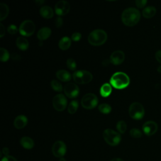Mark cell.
Listing matches in <instances>:
<instances>
[{"instance_id": "cell-23", "label": "cell", "mask_w": 161, "mask_h": 161, "mask_svg": "<svg viewBox=\"0 0 161 161\" xmlns=\"http://www.w3.org/2000/svg\"><path fill=\"white\" fill-rule=\"evenodd\" d=\"M112 92V87L110 84L104 83L100 88V94L103 97H108Z\"/></svg>"}, {"instance_id": "cell-38", "label": "cell", "mask_w": 161, "mask_h": 161, "mask_svg": "<svg viewBox=\"0 0 161 161\" xmlns=\"http://www.w3.org/2000/svg\"><path fill=\"white\" fill-rule=\"evenodd\" d=\"M155 58L161 64V50H158L155 53Z\"/></svg>"}, {"instance_id": "cell-34", "label": "cell", "mask_w": 161, "mask_h": 161, "mask_svg": "<svg viewBox=\"0 0 161 161\" xmlns=\"http://www.w3.org/2000/svg\"><path fill=\"white\" fill-rule=\"evenodd\" d=\"M147 0H136L135 1V4H136V6L139 8H143L146 4H147Z\"/></svg>"}, {"instance_id": "cell-24", "label": "cell", "mask_w": 161, "mask_h": 161, "mask_svg": "<svg viewBox=\"0 0 161 161\" xmlns=\"http://www.w3.org/2000/svg\"><path fill=\"white\" fill-rule=\"evenodd\" d=\"M9 12V7L4 3L0 4V20H4L8 15Z\"/></svg>"}, {"instance_id": "cell-1", "label": "cell", "mask_w": 161, "mask_h": 161, "mask_svg": "<svg viewBox=\"0 0 161 161\" xmlns=\"http://www.w3.org/2000/svg\"><path fill=\"white\" fill-rule=\"evenodd\" d=\"M140 18V12L135 8H128L121 14L122 22L128 26L136 25L139 22Z\"/></svg>"}, {"instance_id": "cell-26", "label": "cell", "mask_w": 161, "mask_h": 161, "mask_svg": "<svg viewBox=\"0 0 161 161\" xmlns=\"http://www.w3.org/2000/svg\"><path fill=\"white\" fill-rule=\"evenodd\" d=\"M9 53L6 49L4 48H0V60L1 62H7L9 60Z\"/></svg>"}, {"instance_id": "cell-9", "label": "cell", "mask_w": 161, "mask_h": 161, "mask_svg": "<svg viewBox=\"0 0 161 161\" xmlns=\"http://www.w3.org/2000/svg\"><path fill=\"white\" fill-rule=\"evenodd\" d=\"M52 104L54 109L58 111H63L67 106V100L62 94H58L53 98Z\"/></svg>"}, {"instance_id": "cell-17", "label": "cell", "mask_w": 161, "mask_h": 161, "mask_svg": "<svg viewBox=\"0 0 161 161\" xmlns=\"http://www.w3.org/2000/svg\"><path fill=\"white\" fill-rule=\"evenodd\" d=\"M51 29L48 27H43L40 28L37 33V38L40 41L47 40L51 35Z\"/></svg>"}, {"instance_id": "cell-16", "label": "cell", "mask_w": 161, "mask_h": 161, "mask_svg": "<svg viewBox=\"0 0 161 161\" xmlns=\"http://www.w3.org/2000/svg\"><path fill=\"white\" fill-rule=\"evenodd\" d=\"M40 14L44 18L50 19L53 16V9L49 6H43L40 9Z\"/></svg>"}, {"instance_id": "cell-6", "label": "cell", "mask_w": 161, "mask_h": 161, "mask_svg": "<svg viewBox=\"0 0 161 161\" xmlns=\"http://www.w3.org/2000/svg\"><path fill=\"white\" fill-rule=\"evenodd\" d=\"M73 79L77 84H87L92 80V75L87 70H76L73 74Z\"/></svg>"}, {"instance_id": "cell-25", "label": "cell", "mask_w": 161, "mask_h": 161, "mask_svg": "<svg viewBox=\"0 0 161 161\" xmlns=\"http://www.w3.org/2000/svg\"><path fill=\"white\" fill-rule=\"evenodd\" d=\"M78 106H79V103L76 100L72 101L68 106V112L70 114H74L77 111L78 109Z\"/></svg>"}, {"instance_id": "cell-7", "label": "cell", "mask_w": 161, "mask_h": 161, "mask_svg": "<svg viewBox=\"0 0 161 161\" xmlns=\"http://www.w3.org/2000/svg\"><path fill=\"white\" fill-rule=\"evenodd\" d=\"M98 104V98L93 93H87L85 94L81 99L82 106L87 109L94 108Z\"/></svg>"}, {"instance_id": "cell-42", "label": "cell", "mask_w": 161, "mask_h": 161, "mask_svg": "<svg viewBox=\"0 0 161 161\" xmlns=\"http://www.w3.org/2000/svg\"><path fill=\"white\" fill-rule=\"evenodd\" d=\"M36 3H39V4H38V5H40V4H43V3H44V1H36Z\"/></svg>"}, {"instance_id": "cell-2", "label": "cell", "mask_w": 161, "mask_h": 161, "mask_svg": "<svg viewBox=\"0 0 161 161\" xmlns=\"http://www.w3.org/2000/svg\"><path fill=\"white\" fill-rule=\"evenodd\" d=\"M109 81L111 85L118 89H122L127 87L130 82L128 75L123 72H117L113 74L110 78Z\"/></svg>"}, {"instance_id": "cell-32", "label": "cell", "mask_w": 161, "mask_h": 161, "mask_svg": "<svg viewBox=\"0 0 161 161\" xmlns=\"http://www.w3.org/2000/svg\"><path fill=\"white\" fill-rule=\"evenodd\" d=\"M18 30H18L16 26H15L14 25H10L8 27V32L11 35L16 34L18 32Z\"/></svg>"}, {"instance_id": "cell-37", "label": "cell", "mask_w": 161, "mask_h": 161, "mask_svg": "<svg viewBox=\"0 0 161 161\" xmlns=\"http://www.w3.org/2000/svg\"><path fill=\"white\" fill-rule=\"evenodd\" d=\"M5 35V28L2 23H0V37L3 38Z\"/></svg>"}, {"instance_id": "cell-28", "label": "cell", "mask_w": 161, "mask_h": 161, "mask_svg": "<svg viewBox=\"0 0 161 161\" xmlns=\"http://www.w3.org/2000/svg\"><path fill=\"white\" fill-rule=\"evenodd\" d=\"M50 86L55 91H57V92H61L63 89L61 83L57 80H52L50 82Z\"/></svg>"}, {"instance_id": "cell-21", "label": "cell", "mask_w": 161, "mask_h": 161, "mask_svg": "<svg viewBox=\"0 0 161 161\" xmlns=\"http://www.w3.org/2000/svg\"><path fill=\"white\" fill-rule=\"evenodd\" d=\"M71 45V39L68 36L62 37L58 42V47L62 50H66Z\"/></svg>"}, {"instance_id": "cell-44", "label": "cell", "mask_w": 161, "mask_h": 161, "mask_svg": "<svg viewBox=\"0 0 161 161\" xmlns=\"http://www.w3.org/2000/svg\"><path fill=\"white\" fill-rule=\"evenodd\" d=\"M59 161H66V160L64 157H62V158H59Z\"/></svg>"}, {"instance_id": "cell-20", "label": "cell", "mask_w": 161, "mask_h": 161, "mask_svg": "<svg viewBox=\"0 0 161 161\" xmlns=\"http://www.w3.org/2000/svg\"><path fill=\"white\" fill-rule=\"evenodd\" d=\"M20 144L25 149H31L35 145L34 141L28 136H23L20 140Z\"/></svg>"}, {"instance_id": "cell-39", "label": "cell", "mask_w": 161, "mask_h": 161, "mask_svg": "<svg viewBox=\"0 0 161 161\" xmlns=\"http://www.w3.org/2000/svg\"><path fill=\"white\" fill-rule=\"evenodd\" d=\"M2 153L4 154V156H8L9 155V150L7 147H4L2 150Z\"/></svg>"}, {"instance_id": "cell-10", "label": "cell", "mask_w": 161, "mask_h": 161, "mask_svg": "<svg viewBox=\"0 0 161 161\" xmlns=\"http://www.w3.org/2000/svg\"><path fill=\"white\" fill-rule=\"evenodd\" d=\"M53 155L57 158L63 157L67 152V147L65 143L61 140L56 141L52 148Z\"/></svg>"}, {"instance_id": "cell-8", "label": "cell", "mask_w": 161, "mask_h": 161, "mask_svg": "<svg viewBox=\"0 0 161 161\" xmlns=\"http://www.w3.org/2000/svg\"><path fill=\"white\" fill-rule=\"evenodd\" d=\"M35 30V25L33 21L30 19H26L23 21L19 27V32L24 36H31Z\"/></svg>"}, {"instance_id": "cell-13", "label": "cell", "mask_w": 161, "mask_h": 161, "mask_svg": "<svg viewBox=\"0 0 161 161\" xmlns=\"http://www.w3.org/2000/svg\"><path fill=\"white\" fill-rule=\"evenodd\" d=\"M143 133L147 136H152L155 134L158 130V125L153 121H146L142 126Z\"/></svg>"}, {"instance_id": "cell-12", "label": "cell", "mask_w": 161, "mask_h": 161, "mask_svg": "<svg viewBox=\"0 0 161 161\" xmlns=\"http://www.w3.org/2000/svg\"><path fill=\"white\" fill-rule=\"evenodd\" d=\"M70 9L69 3L66 1H59L55 6V13L59 16L67 14Z\"/></svg>"}, {"instance_id": "cell-3", "label": "cell", "mask_w": 161, "mask_h": 161, "mask_svg": "<svg viewBox=\"0 0 161 161\" xmlns=\"http://www.w3.org/2000/svg\"><path fill=\"white\" fill-rule=\"evenodd\" d=\"M108 38L106 32L102 29L92 31L88 36L89 43L93 46H100L104 44Z\"/></svg>"}, {"instance_id": "cell-11", "label": "cell", "mask_w": 161, "mask_h": 161, "mask_svg": "<svg viewBox=\"0 0 161 161\" xmlns=\"http://www.w3.org/2000/svg\"><path fill=\"white\" fill-rule=\"evenodd\" d=\"M64 91L65 96L68 97L75 98L77 97L79 94V88L75 83L69 82L65 86Z\"/></svg>"}, {"instance_id": "cell-29", "label": "cell", "mask_w": 161, "mask_h": 161, "mask_svg": "<svg viewBox=\"0 0 161 161\" xmlns=\"http://www.w3.org/2000/svg\"><path fill=\"white\" fill-rule=\"evenodd\" d=\"M116 127L119 133H124L126 131V128H127L126 123L123 120L118 121V123H116Z\"/></svg>"}, {"instance_id": "cell-33", "label": "cell", "mask_w": 161, "mask_h": 161, "mask_svg": "<svg viewBox=\"0 0 161 161\" xmlns=\"http://www.w3.org/2000/svg\"><path fill=\"white\" fill-rule=\"evenodd\" d=\"M81 38V34L79 32L74 33L71 36V40L74 42H78Z\"/></svg>"}, {"instance_id": "cell-22", "label": "cell", "mask_w": 161, "mask_h": 161, "mask_svg": "<svg viewBox=\"0 0 161 161\" xmlns=\"http://www.w3.org/2000/svg\"><path fill=\"white\" fill-rule=\"evenodd\" d=\"M157 10L154 6H148L143 9L142 11V15L145 18H151L155 16Z\"/></svg>"}, {"instance_id": "cell-40", "label": "cell", "mask_w": 161, "mask_h": 161, "mask_svg": "<svg viewBox=\"0 0 161 161\" xmlns=\"http://www.w3.org/2000/svg\"><path fill=\"white\" fill-rule=\"evenodd\" d=\"M109 60H104L103 62H102V65L103 66H107L108 65V64H109Z\"/></svg>"}, {"instance_id": "cell-18", "label": "cell", "mask_w": 161, "mask_h": 161, "mask_svg": "<svg viewBox=\"0 0 161 161\" xmlns=\"http://www.w3.org/2000/svg\"><path fill=\"white\" fill-rule=\"evenodd\" d=\"M57 78L62 82H68L71 79V74L69 72L65 70H58L56 74Z\"/></svg>"}, {"instance_id": "cell-35", "label": "cell", "mask_w": 161, "mask_h": 161, "mask_svg": "<svg viewBox=\"0 0 161 161\" xmlns=\"http://www.w3.org/2000/svg\"><path fill=\"white\" fill-rule=\"evenodd\" d=\"M55 26L57 28H60L63 25V19L60 16H58L56 18L55 20Z\"/></svg>"}, {"instance_id": "cell-36", "label": "cell", "mask_w": 161, "mask_h": 161, "mask_svg": "<svg viewBox=\"0 0 161 161\" xmlns=\"http://www.w3.org/2000/svg\"><path fill=\"white\" fill-rule=\"evenodd\" d=\"M1 161H18V160L15 157L11 155H8V156H4V157H3Z\"/></svg>"}, {"instance_id": "cell-30", "label": "cell", "mask_w": 161, "mask_h": 161, "mask_svg": "<svg viewBox=\"0 0 161 161\" xmlns=\"http://www.w3.org/2000/svg\"><path fill=\"white\" fill-rule=\"evenodd\" d=\"M130 135L135 138H139L142 136V132L138 128H132L130 131Z\"/></svg>"}, {"instance_id": "cell-4", "label": "cell", "mask_w": 161, "mask_h": 161, "mask_svg": "<svg viewBox=\"0 0 161 161\" xmlns=\"http://www.w3.org/2000/svg\"><path fill=\"white\" fill-rule=\"evenodd\" d=\"M103 136L104 141L111 146L118 145L121 140V136L119 133L109 128L106 129L103 131Z\"/></svg>"}, {"instance_id": "cell-19", "label": "cell", "mask_w": 161, "mask_h": 161, "mask_svg": "<svg viewBox=\"0 0 161 161\" xmlns=\"http://www.w3.org/2000/svg\"><path fill=\"white\" fill-rule=\"evenodd\" d=\"M16 45L17 47L23 50H26L29 47V42L26 38L23 36H19L16 40Z\"/></svg>"}, {"instance_id": "cell-31", "label": "cell", "mask_w": 161, "mask_h": 161, "mask_svg": "<svg viewBox=\"0 0 161 161\" xmlns=\"http://www.w3.org/2000/svg\"><path fill=\"white\" fill-rule=\"evenodd\" d=\"M67 67L71 70H75L77 67V64L75 61L72 58H68L66 62Z\"/></svg>"}, {"instance_id": "cell-5", "label": "cell", "mask_w": 161, "mask_h": 161, "mask_svg": "<svg viewBox=\"0 0 161 161\" xmlns=\"http://www.w3.org/2000/svg\"><path fill=\"white\" fill-rule=\"evenodd\" d=\"M129 115L134 119H141L145 114V109L143 105L138 102L131 103L128 109Z\"/></svg>"}, {"instance_id": "cell-15", "label": "cell", "mask_w": 161, "mask_h": 161, "mask_svg": "<svg viewBox=\"0 0 161 161\" xmlns=\"http://www.w3.org/2000/svg\"><path fill=\"white\" fill-rule=\"evenodd\" d=\"M28 123V119L25 115L21 114L17 116L14 120V126L17 129H22L25 127Z\"/></svg>"}, {"instance_id": "cell-14", "label": "cell", "mask_w": 161, "mask_h": 161, "mask_svg": "<svg viewBox=\"0 0 161 161\" xmlns=\"http://www.w3.org/2000/svg\"><path fill=\"white\" fill-rule=\"evenodd\" d=\"M125 58V53L121 50L113 52L109 57V62L114 65H118L123 62Z\"/></svg>"}, {"instance_id": "cell-27", "label": "cell", "mask_w": 161, "mask_h": 161, "mask_svg": "<svg viewBox=\"0 0 161 161\" xmlns=\"http://www.w3.org/2000/svg\"><path fill=\"white\" fill-rule=\"evenodd\" d=\"M98 109L101 113L103 114H108L111 111L112 108L109 104L106 103H103L98 106Z\"/></svg>"}, {"instance_id": "cell-41", "label": "cell", "mask_w": 161, "mask_h": 161, "mask_svg": "<svg viewBox=\"0 0 161 161\" xmlns=\"http://www.w3.org/2000/svg\"><path fill=\"white\" fill-rule=\"evenodd\" d=\"M111 161H124V160L120 158H114L112 159Z\"/></svg>"}, {"instance_id": "cell-43", "label": "cell", "mask_w": 161, "mask_h": 161, "mask_svg": "<svg viewBox=\"0 0 161 161\" xmlns=\"http://www.w3.org/2000/svg\"><path fill=\"white\" fill-rule=\"evenodd\" d=\"M157 70H158V72H159L161 73V65H160V66L157 68Z\"/></svg>"}]
</instances>
